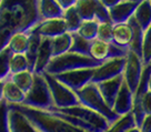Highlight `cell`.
Returning <instances> with one entry per match:
<instances>
[{
	"mask_svg": "<svg viewBox=\"0 0 151 132\" xmlns=\"http://www.w3.org/2000/svg\"><path fill=\"white\" fill-rule=\"evenodd\" d=\"M10 107L20 111L40 132H87L45 110L29 108L22 104Z\"/></svg>",
	"mask_w": 151,
	"mask_h": 132,
	"instance_id": "3957f363",
	"label": "cell"
},
{
	"mask_svg": "<svg viewBox=\"0 0 151 132\" xmlns=\"http://www.w3.org/2000/svg\"><path fill=\"white\" fill-rule=\"evenodd\" d=\"M94 68H88V69H79V70L68 71L59 75H55L53 77L56 78L59 82L62 85L68 87L72 91L79 90L83 88L85 85L91 82L92 77H93Z\"/></svg>",
	"mask_w": 151,
	"mask_h": 132,
	"instance_id": "8fae6325",
	"label": "cell"
},
{
	"mask_svg": "<svg viewBox=\"0 0 151 132\" xmlns=\"http://www.w3.org/2000/svg\"><path fill=\"white\" fill-rule=\"evenodd\" d=\"M4 83H5V80L0 81V101L2 100V88H4Z\"/></svg>",
	"mask_w": 151,
	"mask_h": 132,
	"instance_id": "b9f144b4",
	"label": "cell"
},
{
	"mask_svg": "<svg viewBox=\"0 0 151 132\" xmlns=\"http://www.w3.org/2000/svg\"><path fill=\"white\" fill-rule=\"evenodd\" d=\"M12 52L9 50V48L6 47L0 51V81L8 79L10 75L9 60Z\"/></svg>",
	"mask_w": 151,
	"mask_h": 132,
	"instance_id": "836d02e7",
	"label": "cell"
},
{
	"mask_svg": "<svg viewBox=\"0 0 151 132\" xmlns=\"http://www.w3.org/2000/svg\"><path fill=\"white\" fill-rule=\"evenodd\" d=\"M52 59V49H51V39L50 38H42L41 43L38 51L37 60L33 69V73L42 75L46 71V68Z\"/></svg>",
	"mask_w": 151,
	"mask_h": 132,
	"instance_id": "ac0fdd59",
	"label": "cell"
},
{
	"mask_svg": "<svg viewBox=\"0 0 151 132\" xmlns=\"http://www.w3.org/2000/svg\"><path fill=\"white\" fill-rule=\"evenodd\" d=\"M141 109L143 114H151V91L148 89L141 101Z\"/></svg>",
	"mask_w": 151,
	"mask_h": 132,
	"instance_id": "8d00e7d4",
	"label": "cell"
},
{
	"mask_svg": "<svg viewBox=\"0 0 151 132\" xmlns=\"http://www.w3.org/2000/svg\"><path fill=\"white\" fill-rule=\"evenodd\" d=\"M101 63L96 61L91 57L82 56L79 53L68 51L63 55L52 57L49 65L46 68V71L49 75H55L68 71L79 70V69H88V68H97Z\"/></svg>",
	"mask_w": 151,
	"mask_h": 132,
	"instance_id": "277c9868",
	"label": "cell"
},
{
	"mask_svg": "<svg viewBox=\"0 0 151 132\" xmlns=\"http://www.w3.org/2000/svg\"><path fill=\"white\" fill-rule=\"evenodd\" d=\"M37 6L41 20L62 17L63 9L57 0H37Z\"/></svg>",
	"mask_w": 151,
	"mask_h": 132,
	"instance_id": "44dd1931",
	"label": "cell"
},
{
	"mask_svg": "<svg viewBox=\"0 0 151 132\" xmlns=\"http://www.w3.org/2000/svg\"><path fill=\"white\" fill-rule=\"evenodd\" d=\"M22 105L38 110H48L53 105L51 92L42 75L35 73L33 83L30 90L26 93Z\"/></svg>",
	"mask_w": 151,
	"mask_h": 132,
	"instance_id": "8992f818",
	"label": "cell"
},
{
	"mask_svg": "<svg viewBox=\"0 0 151 132\" xmlns=\"http://www.w3.org/2000/svg\"><path fill=\"white\" fill-rule=\"evenodd\" d=\"M33 77H35L33 72H31L30 70H26L21 71V72H17V73H12L8 78L18 88L22 90L24 93H27L33 83Z\"/></svg>",
	"mask_w": 151,
	"mask_h": 132,
	"instance_id": "83f0119b",
	"label": "cell"
},
{
	"mask_svg": "<svg viewBox=\"0 0 151 132\" xmlns=\"http://www.w3.org/2000/svg\"><path fill=\"white\" fill-rule=\"evenodd\" d=\"M9 105V104H8ZM10 132H40L22 113L9 105Z\"/></svg>",
	"mask_w": 151,
	"mask_h": 132,
	"instance_id": "e0dca14e",
	"label": "cell"
},
{
	"mask_svg": "<svg viewBox=\"0 0 151 132\" xmlns=\"http://www.w3.org/2000/svg\"><path fill=\"white\" fill-rule=\"evenodd\" d=\"M130 1H133V2H137V4H139V2H141V1H143V0H130Z\"/></svg>",
	"mask_w": 151,
	"mask_h": 132,
	"instance_id": "ee69618b",
	"label": "cell"
},
{
	"mask_svg": "<svg viewBox=\"0 0 151 132\" xmlns=\"http://www.w3.org/2000/svg\"><path fill=\"white\" fill-rule=\"evenodd\" d=\"M26 97L22 90L18 88L14 85L9 78L6 79L2 88V99L10 105H17V104H22Z\"/></svg>",
	"mask_w": 151,
	"mask_h": 132,
	"instance_id": "ffe728a7",
	"label": "cell"
},
{
	"mask_svg": "<svg viewBox=\"0 0 151 132\" xmlns=\"http://www.w3.org/2000/svg\"><path fill=\"white\" fill-rule=\"evenodd\" d=\"M132 104H133V93L123 81L121 88L117 94V98L112 107V111L117 116L127 114L132 111Z\"/></svg>",
	"mask_w": 151,
	"mask_h": 132,
	"instance_id": "2e32d148",
	"label": "cell"
},
{
	"mask_svg": "<svg viewBox=\"0 0 151 132\" xmlns=\"http://www.w3.org/2000/svg\"><path fill=\"white\" fill-rule=\"evenodd\" d=\"M150 66H151V63H150Z\"/></svg>",
	"mask_w": 151,
	"mask_h": 132,
	"instance_id": "7dc6e473",
	"label": "cell"
},
{
	"mask_svg": "<svg viewBox=\"0 0 151 132\" xmlns=\"http://www.w3.org/2000/svg\"><path fill=\"white\" fill-rule=\"evenodd\" d=\"M129 24L132 28V39L130 46L128 48V50L136 52L137 55L141 57V47H142V39H143V32L145 30L138 24V22L133 19V17L128 20Z\"/></svg>",
	"mask_w": 151,
	"mask_h": 132,
	"instance_id": "d4e9b609",
	"label": "cell"
},
{
	"mask_svg": "<svg viewBox=\"0 0 151 132\" xmlns=\"http://www.w3.org/2000/svg\"><path fill=\"white\" fill-rule=\"evenodd\" d=\"M10 75L29 70V63L24 53H12L9 60Z\"/></svg>",
	"mask_w": 151,
	"mask_h": 132,
	"instance_id": "4dcf8cb0",
	"label": "cell"
},
{
	"mask_svg": "<svg viewBox=\"0 0 151 132\" xmlns=\"http://www.w3.org/2000/svg\"><path fill=\"white\" fill-rule=\"evenodd\" d=\"M72 44V33L65 32L51 39L52 57H57L63 55L70 50Z\"/></svg>",
	"mask_w": 151,
	"mask_h": 132,
	"instance_id": "cb8c5ba5",
	"label": "cell"
},
{
	"mask_svg": "<svg viewBox=\"0 0 151 132\" xmlns=\"http://www.w3.org/2000/svg\"><path fill=\"white\" fill-rule=\"evenodd\" d=\"M0 132H10L9 105L4 99L0 101Z\"/></svg>",
	"mask_w": 151,
	"mask_h": 132,
	"instance_id": "d590c367",
	"label": "cell"
},
{
	"mask_svg": "<svg viewBox=\"0 0 151 132\" xmlns=\"http://www.w3.org/2000/svg\"><path fill=\"white\" fill-rule=\"evenodd\" d=\"M141 59L145 66L151 63V24L145 30L141 47Z\"/></svg>",
	"mask_w": 151,
	"mask_h": 132,
	"instance_id": "d6a6232c",
	"label": "cell"
},
{
	"mask_svg": "<svg viewBox=\"0 0 151 132\" xmlns=\"http://www.w3.org/2000/svg\"><path fill=\"white\" fill-rule=\"evenodd\" d=\"M123 82V77L122 75H118L116 78H112L110 80H106L99 83H96L98 89H99L100 93L104 99L106 103L108 104L110 108L112 109L117 94H118L119 90L121 88V85Z\"/></svg>",
	"mask_w": 151,
	"mask_h": 132,
	"instance_id": "9a60e30c",
	"label": "cell"
},
{
	"mask_svg": "<svg viewBox=\"0 0 151 132\" xmlns=\"http://www.w3.org/2000/svg\"><path fill=\"white\" fill-rule=\"evenodd\" d=\"M29 42V32H17L9 39L7 47L12 53H26Z\"/></svg>",
	"mask_w": 151,
	"mask_h": 132,
	"instance_id": "484cf974",
	"label": "cell"
},
{
	"mask_svg": "<svg viewBox=\"0 0 151 132\" xmlns=\"http://www.w3.org/2000/svg\"><path fill=\"white\" fill-rule=\"evenodd\" d=\"M90 57L96 61L102 63L106 60L113 59V58H123L128 52L127 48H122L117 46L111 41H104L100 39H93L90 41Z\"/></svg>",
	"mask_w": 151,
	"mask_h": 132,
	"instance_id": "ba28073f",
	"label": "cell"
},
{
	"mask_svg": "<svg viewBox=\"0 0 151 132\" xmlns=\"http://www.w3.org/2000/svg\"><path fill=\"white\" fill-rule=\"evenodd\" d=\"M126 63V57L123 58H113L102 62L100 66L94 68L93 77L91 82L99 83L102 81L110 80L118 75H122Z\"/></svg>",
	"mask_w": 151,
	"mask_h": 132,
	"instance_id": "7c38bea8",
	"label": "cell"
},
{
	"mask_svg": "<svg viewBox=\"0 0 151 132\" xmlns=\"http://www.w3.org/2000/svg\"><path fill=\"white\" fill-rule=\"evenodd\" d=\"M134 126H137L134 117H133L132 112H129L127 114L120 116L112 123H110V126L106 130V132H126Z\"/></svg>",
	"mask_w": 151,
	"mask_h": 132,
	"instance_id": "4316f807",
	"label": "cell"
},
{
	"mask_svg": "<svg viewBox=\"0 0 151 132\" xmlns=\"http://www.w3.org/2000/svg\"><path fill=\"white\" fill-rule=\"evenodd\" d=\"M90 41L86 40L83 38H81L80 36H78L76 32L72 33V44L69 51L75 52V53H79L82 56L90 57Z\"/></svg>",
	"mask_w": 151,
	"mask_h": 132,
	"instance_id": "1f68e13d",
	"label": "cell"
},
{
	"mask_svg": "<svg viewBox=\"0 0 151 132\" xmlns=\"http://www.w3.org/2000/svg\"><path fill=\"white\" fill-rule=\"evenodd\" d=\"M148 85H149V90L151 91V75H150V78H149V83H148Z\"/></svg>",
	"mask_w": 151,
	"mask_h": 132,
	"instance_id": "7bdbcfd3",
	"label": "cell"
},
{
	"mask_svg": "<svg viewBox=\"0 0 151 132\" xmlns=\"http://www.w3.org/2000/svg\"><path fill=\"white\" fill-rule=\"evenodd\" d=\"M133 19L143 30L151 24V2L150 0H143L139 2L133 12Z\"/></svg>",
	"mask_w": 151,
	"mask_h": 132,
	"instance_id": "603a6c76",
	"label": "cell"
},
{
	"mask_svg": "<svg viewBox=\"0 0 151 132\" xmlns=\"http://www.w3.org/2000/svg\"><path fill=\"white\" fill-rule=\"evenodd\" d=\"M28 32H29V42H28V47H27V50H26L24 56H26L27 60H28L29 70L31 71V72H33L35 65H36V60H37L38 51H39V47H40L42 37L39 36L33 29H30Z\"/></svg>",
	"mask_w": 151,
	"mask_h": 132,
	"instance_id": "7402d4cb",
	"label": "cell"
},
{
	"mask_svg": "<svg viewBox=\"0 0 151 132\" xmlns=\"http://www.w3.org/2000/svg\"><path fill=\"white\" fill-rule=\"evenodd\" d=\"M42 75L47 81L48 87L50 89L53 100V105L57 108H66V107H72L80 104L78 97L71 89L65 85H62L61 82L57 80L53 75H49L47 72H43Z\"/></svg>",
	"mask_w": 151,
	"mask_h": 132,
	"instance_id": "52a82bcc",
	"label": "cell"
},
{
	"mask_svg": "<svg viewBox=\"0 0 151 132\" xmlns=\"http://www.w3.org/2000/svg\"><path fill=\"white\" fill-rule=\"evenodd\" d=\"M132 39V28L129 22L113 24L112 42L122 48H129Z\"/></svg>",
	"mask_w": 151,
	"mask_h": 132,
	"instance_id": "d6986e66",
	"label": "cell"
},
{
	"mask_svg": "<svg viewBox=\"0 0 151 132\" xmlns=\"http://www.w3.org/2000/svg\"><path fill=\"white\" fill-rule=\"evenodd\" d=\"M32 29L42 38H50V39L68 32L66 22L62 17L40 20Z\"/></svg>",
	"mask_w": 151,
	"mask_h": 132,
	"instance_id": "4fadbf2b",
	"label": "cell"
},
{
	"mask_svg": "<svg viewBox=\"0 0 151 132\" xmlns=\"http://www.w3.org/2000/svg\"><path fill=\"white\" fill-rule=\"evenodd\" d=\"M138 4L130 0H122L116 6L109 8V17L112 24H121L127 22L133 16V12L137 8Z\"/></svg>",
	"mask_w": 151,
	"mask_h": 132,
	"instance_id": "5bb4252c",
	"label": "cell"
},
{
	"mask_svg": "<svg viewBox=\"0 0 151 132\" xmlns=\"http://www.w3.org/2000/svg\"><path fill=\"white\" fill-rule=\"evenodd\" d=\"M112 30H113V24L111 21H102V22H99L97 39L111 42L112 41Z\"/></svg>",
	"mask_w": 151,
	"mask_h": 132,
	"instance_id": "e575fe53",
	"label": "cell"
},
{
	"mask_svg": "<svg viewBox=\"0 0 151 132\" xmlns=\"http://www.w3.org/2000/svg\"><path fill=\"white\" fill-rule=\"evenodd\" d=\"M48 112L55 114L58 118L71 123L72 126L78 127L87 132H106L110 126L109 121L101 114L82 104H77L66 108H57L52 105Z\"/></svg>",
	"mask_w": 151,
	"mask_h": 132,
	"instance_id": "7a4b0ae2",
	"label": "cell"
},
{
	"mask_svg": "<svg viewBox=\"0 0 151 132\" xmlns=\"http://www.w3.org/2000/svg\"><path fill=\"white\" fill-rule=\"evenodd\" d=\"M138 127L140 128L141 132H151V114H146Z\"/></svg>",
	"mask_w": 151,
	"mask_h": 132,
	"instance_id": "74e56055",
	"label": "cell"
},
{
	"mask_svg": "<svg viewBox=\"0 0 151 132\" xmlns=\"http://www.w3.org/2000/svg\"><path fill=\"white\" fill-rule=\"evenodd\" d=\"M73 92L78 97L80 104L101 114L104 118L108 120L109 123H112L116 119H118L120 117V116H117L113 112L112 109L106 103V101L100 93L98 87L93 82H90L87 85H85L83 88L76 90Z\"/></svg>",
	"mask_w": 151,
	"mask_h": 132,
	"instance_id": "5b68a950",
	"label": "cell"
},
{
	"mask_svg": "<svg viewBox=\"0 0 151 132\" xmlns=\"http://www.w3.org/2000/svg\"><path fill=\"white\" fill-rule=\"evenodd\" d=\"M143 68H145V65L142 62L141 57L137 55L136 52L128 50L126 55V63H124L122 77L123 81L126 82L128 88L132 91V93L136 91L140 82Z\"/></svg>",
	"mask_w": 151,
	"mask_h": 132,
	"instance_id": "9c48e42d",
	"label": "cell"
},
{
	"mask_svg": "<svg viewBox=\"0 0 151 132\" xmlns=\"http://www.w3.org/2000/svg\"><path fill=\"white\" fill-rule=\"evenodd\" d=\"M62 18H63L65 22H66L68 32L71 33L76 32L78 30V28H79L80 24L82 22V19H81L80 14H78V11H77L75 6L63 10Z\"/></svg>",
	"mask_w": 151,
	"mask_h": 132,
	"instance_id": "f546056e",
	"label": "cell"
},
{
	"mask_svg": "<svg viewBox=\"0 0 151 132\" xmlns=\"http://www.w3.org/2000/svg\"><path fill=\"white\" fill-rule=\"evenodd\" d=\"M75 7L82 20L97 19L99 22L110 21L108 8L100 0H78Z\"/></svg>",
	"mask_w": 151,
	"mask_h": 132,
	"instance_id": "30bf717a",
	"label": "cell"
},
{
	"mask_svg": "<svg viewBox=\"0 0 151 132\" xmlns=\"http://www.w3.org/2000/svg\"><path fill=\"white\" fill-rule=\"evenodd\" d=\"M37 0H2L0 5V51L17 32H27L40 21Z\"/></svg>",
	"mask_w": 151,
	"mask_h": 132,
	"instance_id": "6da1fadb",
	"label": "cell"
},
{
	"mask_svg": "<svg viewBox=\"0 0 151 132\" xmlns=\"http://www.w3.org/2000/svg\"><path fill=\"white\" fill-rule=\"evenodd\" d=\"M98 26H99V21L97 19H92V20H82L78 30L76 33L81 38H83L88 41H92L93 39L97 38V33H98Z\"/></svg>",
	"mask_w": 151,
	"mask_h": 132,
	"instance_id": "f1b7e54d",
	"label": "cell"
},
{
	"mask_svg": "<svg viewBox=\"0 0 151 132\" xmlns=\"http://www.w3.org/2000/svg\"><path fill=\"white\" fill-rule=\"evenodd\" d=\"M57 1H58L59 5L61 6L62 9L65 10V9L70 8V7H73L78 0H57Z\"/></svg>",
	"mask_w": 151,
	"mask_h": 132,
	"instance_id": "f35d334b",
	"label": "cell"
},
{
	"mask_svg": "<svg viewBox=\"0 0 151 132\" xmlns=\"http://www.w3.org/2000/svg\"><path fill=\"white\" fill-rule=\"evenodd\" d=\"M1 1H2V0H0V5H1Z\"/></svg>",
	"mask_w": 151,
	"mask_h": 132,
	"instance_id": "f6af8a7d",
	"label": "cell"
},
{
	"mask_svg": "<svg viewBox=\"0 0 151 132\" xmlns=\"http://www.w3.org/2000/svg\"><path fill=\"white\" fill-rule=\"evenodd\" d=\"M101 2H102V5L106 7V8H111L113 6H116L117 4H119L120 1H122V0H100Z\"/></svg>",
	"mask_w": 151,
	"mask_h": 132,
	"instance_id": "ab89813d",
	"label": "cell"
},
{
	"mask_svg": "<svg viewBox=\"0 0 151 132\" xmlns=\"http://www.w3.org/2000/svg\"><path fill=\"white\" fill-rule=\"evenodd\" d=\"M126 132H141V130H140V128L138 127V126H134V127L130 128L129 130H127Z\"/></svg>",
	"mask_w": 151,
	"mask_h": 132,
	"instance_id": "60d3db41",
	"label": "cell"
},
{
	"mask_svg": "<svg viewBox=\"0 0 151 132\" xmlns=\"http://www.w3.org/2000/svg\"><path fill=\"white\" fill-rule=\"evenodd\" d=\"M150 2H151V0H150Z\"/></svg>",
	"mask_w": 151,
	"mask_h": 132,
	"instance_id": "bcb514c9",
	"label": "cell"
}]
</instances>
